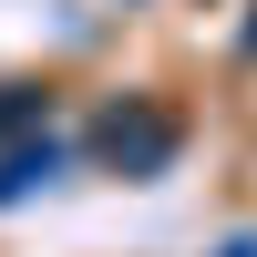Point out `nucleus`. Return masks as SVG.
<instances>
[{
	"label": "nucleus",
	"instance_id": "3",
	"mask_svg": "<svg viewBox=\"0 0 257 257\" xmlns=\"http://www.w3.org/2000/svg\"><path fill=\"white\" fill-rule=\"evenodd\" d=\"M31 113H52V93H31V82H11V93H0V134H21Z\"/></svg>",
	"mask_w": 257,
	"mask_h": 257
},
{
	"label": "nucleus",
	"instance_id": "4",
	"mask_svg": "<svg viewBox=\"0 0 257 257\" xmlns=\"http://www.w3.org/2000/svg\"><path fill=\"white\" fill-rule=\"evenodd\" d=\"M226 257H257V237H237V247H226Z\"/></svg>",
	"mask_w": 257,
	"mask_h": 257
},
{
	"label": "nucleus",
	"instance_id": "2",
	"mask_svg": "<svg viewBox=\"0 0 257 257\" xmlns=\"http://www.w3.org/2000/svg\"><path fill=\"white\" fill-rule=\"evenodd\" d=\"M52 175H62V144H11V155H0V206H21L31 185H52Z\"/></svg>",
	"mask_w": 257,
	"mask_h": 257
},
{
	"label": "nucleus",
	"instance_id": "1",
	"mask_svg": "<svg viewBox=\"0 0 257 257\" xmlns=\"http://www.w3.org/2000/svg\"><path fill=\"white\" fill-rule=\"evenodd\" d=\"M185 123L175 113H144V103H123V113H103V155L123 165V175H155V165H175Z\"/></svg>",
	"mask_w": 257,
	"mask_h": 257
}]
</instances>
